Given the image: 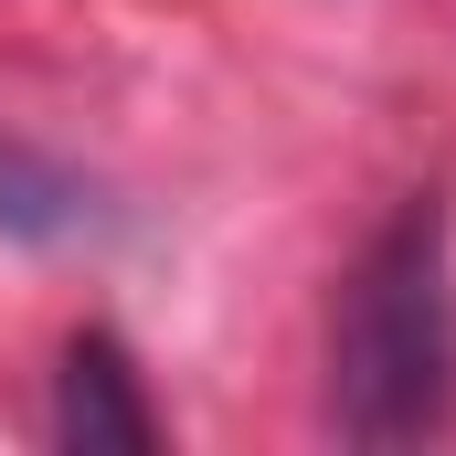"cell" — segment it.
Masks as SVG:
<instances>
[{"label": "cell", "mask_w": 456, "mask_h": 456, "mask_svg": "<svg viewBox=\"0 0 456 456\" xmlns=\"http://www.w3.org/2000/svg\"><path fill=\"white\" fill-rule=\"evenodd\" d=\"M53 436L64 446H159V414H149V393H138V371H127V350L107 330H86V340L64 350V371H53Z\"/></svg>", "instance_id": "7a4b0ae2"}, {"label": "cell", "mask_w": 456, "mask_h": 456, "mask_svg": "<svg viewBox=\"0 0 456 456\" xmlns=\"http://www.w3.org/2000/svg\"><path fill=\"white\" fill-rule=\"evenodd\" d=\"M446 213L403 202L371 233V255L340 287V330H330V414L350 446H414L446 425Z\"/></svg>", "instance_id": "6da1fadb"}, {"label": "cell", "mask_w": 456, "mask_h": 456, "mask_svg": "<svg viewBox=\"0 0 456 456\" xmlns=\"http://www.w3.org/2000/svg\"><path fill=\"white\" fill-rule=\"evenodd\" d=\"M75 224H86V181H75L64 159L21 149V138H0V233L53 244V233H75Z\"/></svg>", "instance_id": "3957f363"}]
</instances>
